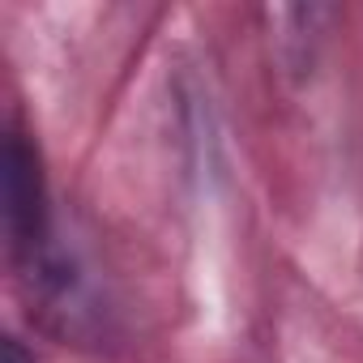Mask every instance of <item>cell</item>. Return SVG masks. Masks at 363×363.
I'll return each instance as SVG.
<instances>
[{
  "instance_id": "6da1fadb",
  "label": "cell",
  "mask_w": 363,
  "mask_h": 363,
  "mask_svg": "<svg viewBox=\"0 0 363 363\" xmlns=\"http://www.w3.org/2000/svg\"><path fill=\"white\" fill-rule=\"evenodd\" d=\"M5 197H9L13 244L35 248L43 235V184H39V162L22 145V137H9V150H5Z\"/></svg>"
},
{
  "instance_id": "7a4b0ae2",
  "label": "cell",
  "mask_w": 363,
  "mask_h": 363,
  "mask_svg": "<svg viewBox=\"0 0 363 363\" xmlns=\"http://www.w3.org/2000/svg\"><path fill=\"white\" fill-rule=\"evenodd\" d=\"M5 363H35V359H26L22 342H18V337H9V346H5Z\"/></svg>"
}]
</instances>
